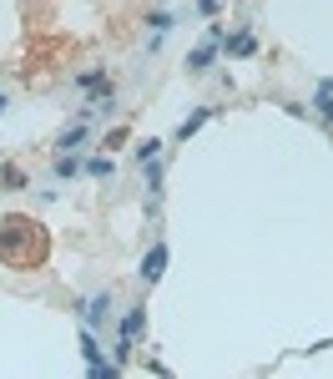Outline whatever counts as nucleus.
<instances>
[{
    "label": "nucleus",
    "mask_w": 333,
    "mask_h": 379,
    "mask_svg": "<svg viewBox=\"0 0 333 379\" xmlns=\"http://www.w3.org/2000/svg\"><path fill=\"white\" fill-rule=\"evenodd\" d=\"M0 258L11 268H31L46 258V238H41V223L31 218H6L0 223Z\"/></svg>",
    "instance_id": "nucleus-1"
},
{
    "label": "nucleus",
    "mask_w": 333,
    "mask_h": 379,
    "mask_svg": "<svg viewBox=\"0 0 333 379\" xmlns=\"http://www.w3.org/2000/svg\"><path fill=\"white\" fill-rule=\"evenodd\" d=\"M111 323V294H91V298H81V329H106Z\"/></svg>",
    "instance_id": "nucleus-2"
},
{
    "label": "nucleus",
    "mask_w": 333,
    "mask_h": 379,
    "mask_svg": "<svg viewBox=\"0 0 333 379\" xmlns=\"http://www.w3.org/2000/svg\"><path fill=\"white\" fill-rule=\"evenodd\" d=\"M308 117H313L323 132H333V76H328V81H318L313 101H308Z\"/></svg>",
    "instance_id": "nucleus-3"
},
{
    "label": "nucleus",
    "mask_w": 333,
    "mask_h": 379,
    "mask_svg": "<svg viewBox=\"0 0 333 379\" xmlns=\"http://www.w3.org/2000/svg\"><path fill=\"white\" fill-rule=\"evenodd\" d=\"M137 274H142V284H147V289H152V284L166 274V243H162V238L147 248V258H142V268H137Z\"/></svg>",
    "instance_id": "nucleus-4"
},
{
    "label": "nucleus",
    "mask_w": 333,
    "mask_h": 379,
    "mask_svg": "<svg viewBox=\"0 0 333 379\" xmlns=\"http://www.w3.org/2000/svg\"><path fill=\"white\" fill-rule=\"evenodd\" d=\"M217 61V41H202L192 56H187V76H207V66Z\"/></svg>",
    "instance_id": "nucleus-5"
},
{
    "label": "nucleus",
    "mask_w": 333,
    "mask_h": 379,
    "mask_svg": "<svg viewBox=\"0 0 333 379\" xmlns=\"http://www.w3.org/2000/svg\"><path fill=\"white\" fill-rule=\"evenodd\" d=\"M81 167H86V177H106V182L117 177V162H111V152H106V157H86Z\"/></svg>",
    "instance_id": "nucleus-6"
},
{
    "label": "nucleus",
    "mask_w": 333,
    "mask_h": 379,
    "mask_svg": "<svg viewBox=\"0 0 333 379\" xmlns=\"http://www.w3.org/2000/svg\"><path fill=\"white\" fill-rule=\"evenodd\" d=\"M51 167H56V177L66 182V177H76V172H81V157H76V152H56Z\"/></svg>",
    "instance_id": "nucleus-7"
},
{
    "label": "nucleus",
    "mask_w": 333,
    "mask_h": 379,
    "mask_svg": "<svg viewBox=\"0 0 333 379\" xmlns=\"http://www.w3.org/2000/svg\"><path fill=\"white\" fill-rule=\"evenodd\" d=\"M207 117H212V106H197L192 117H182V127H177V142H187L192 132H202V122H207Z\"/></svg>",
    "instance_id": "nucleus-8"
},
{
    "label": "nucleus",
    "mask_w": 333,
    "mask_h": 379,
    "mask_svg": "<svg viewBox=\"0 0 333 379\" xmlns=\"http://www.w3.org/2000/svg\"><path fill=\"white\" fill-rule=\"evenodd\" d=\"M147 26H152V46H157V41H162L166 31H172L177 21H172V11H152V16H147Z\"/></svg>",
    "instance_id": "nucleus-9"
},
{
    "label": "nucleus",
    "mask_w": 333,
    "mask_h": 379,
    "mask_svg": "<svg viewBox=\"0 0 333 379\" xmlns=\"http://www.w3.org/2000/svg\"><path fill=\"white\" fill-rule=\"evenodd\" d=\"M228 56H253V31H233L228 36Z\"/></svg>",
    "instance_id": "nucleus-10"
},
{
    "label": "nucleus",
    "mask_w": 333,
    "mask_h": 379,
    "mask_svg": "<svg viewBox=\"0 0 333 379\" xmlns=\"http://www.w3.org/2000/svg\"><path fill=\"white\" fill-rule=\"evenodd\" d=\"M81 142H86V122H71V127L61 132V152H76Z\"/></svg>",
    "instance_id": "nucleus-11"
},
{
    "label": "nucleus",
    "mask_w": 333,
    "mask_h": 379,
    "mask_svg": "<svg viewBox=\"0 0 333 379\" xmlns=\"http://www.w3.org/2000/svg\"><path fill=\"white\" fill-rule=\"evenodd\" d=\"M0 187H11V192H16V187H26V172L16 167V162H6V167H0Z\"/></svg>",
    "instance_id": "nucleus-12"
},
{
    "label": "nucleus",
    "mask_w": 333,
    "mask_h": 379,
    "mask_svg": "<svg viewBox=\"0 0 333 379\" xmlns=\"http://www.w3.org/2000/svg\"><path fill=\"white\" fill-rule=\"evenodd\" d=\"M162 147H166V142H157V137L137 142V162H152V157H162Z\"/></svg>",
    "instance_id": "nucleus-13"
},
{
    "label": "nucleus",
    "mask_w": 333,
    "mask_h": 379,
    "mask_svg": "<svg viewBox=\"0 0 333 379\" xmlns=\"http://www.w3.org/2000/svg\"><path fill=\"white\" fill-rule=\"evenodd\" d=\"M197 11L202 16H217V0H197Z\"/></svg>",
    "instance_id": "nucleus-14"
},
{
    "label": "nucleus",
    "mask_w": 333,
    "mask_h": 379,
    "mask_svg": "<svg viewBox=\"0 0 333 379\" xmlns=\"http://www.w3.org/2000/svg\"><path fill=\"white\" fill-rule=\"evenodd\" d=\"M6 106H11V101H6V91H0V117H6Z\"/></svg>",
    "instance_id": "nucleus-15"
}]
</instances>
